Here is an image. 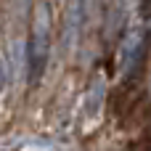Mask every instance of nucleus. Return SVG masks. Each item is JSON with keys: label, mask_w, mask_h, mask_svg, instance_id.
Masks as SVG:
<instances>
[{"label": "nucleus", "mask_w": 151, "mask_h": 151, "mask_svg": "<svg viewBox=\"0 0 151 151\" xmlns=\"http://www.w3.org/2000/svg\"><path fill=\"white\" fill-rule=\"evenodd\" d=\"M50 56V13L48 5H40L35 13V24H32V40H29V74L32 82H37L45 72Z\"/></svg>", "instance_id": "1"}]
</instances>
